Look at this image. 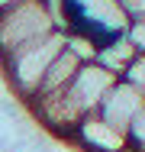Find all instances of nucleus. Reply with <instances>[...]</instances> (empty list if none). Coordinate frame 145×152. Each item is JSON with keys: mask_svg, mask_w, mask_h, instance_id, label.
I'll use <instances>...</instances> for the list:
<instances>
[{"mask_svg": "<svg viewBox=\"0 0 145 152\" xmlns=\"http://www.w3.org/2000/svg\"><path fill=\"white\" fill-rule=\"evenodd\" d=\"M61 49H65V32L52 29L49 36H42V39L23 45L20 52L0 58L3 78H7V84H10V91H13L16 100L26 104V100L36 97L42 78H45V71H49V65L55 61V55L61 52Z\"/></svg>", "mask_w": 145, "mask_h": 152, "instance_id": "nucleus-1", "label": "nucleus"}, {"mask_svg": "<svg viewBox=\"0 0 145 152\" xmlns=\"http://www.w3.org/2000/svg\"><path fill=\"white\" fill-rule=\"evenodd\" d=\"M55 29V16L45 0H20L0 10V58L20 52L23 45L49 36Z\"/></svg>", "mask_w": 145, "mask_h": 152, "instance_id": "nucleus-2", "label": "nucleus"}, {"mask_svg": "<svg viewBox=\"0 0 145 152\" xmlns=\"http://www.w3.org/2000/svg\"><path fill=\"white\" fill-rule=\"evenodd\" d=\"M26 110L49 136L68 139V142H71L78 123L87 117V110L81 107V100L71 94V88H61L55 94H39V97L26 100Z\"/></svg>", "mask_w": 145, "mask_h": 152, "instance_id": "nucleus-3", "label": "nucleus"}, {"mask_svg": "<svg viewBox=\"0 0 145 152\" xmlns=\"http://www.w3.org/2000/svg\"><path fill=\"white\" fill-rule=\"evenodd\" d=\"M65 13H68V29H87L97 39L119 36L129 26L123 0H65Z\"/></svg>", "mask_w": 145, "mask_h": 152, "instance_id": "nucleus-4", "label": "nucleus"}, {"mask_svg": "<svg viewBox=\"0 0 145 152\" xmlns=\"http://www.w3.org/2000/svg\"><path fill=\"white\" fill-rule=\"evenodd\" d=\"M142 110H145V91H139L136 84H129V81H123V78L107 91V97H103L100 107H97V113L107 123H113L116 129H123V133L132 126V120H136Z\"/></svg>", "mask_w": 145, "mask_h": 152, "instance_id": "nucleus-5", "label": "nucleus"}, {"mask_svg": "<svg viewBox=\"0 0 145 152\" xmlns=\"http://www.w3.org/2000/svg\"><path fill=\"white\" fill-rule=\"evenodd\" d=\"M71 142L81 146L84 152H132L129 149V136L123 129H116L113 123H107L97 110L87 113L84 120L78 123Z\"/></svg>", "mask_w": 145, "mask_h": 152, "instance_id": "nucleus-6", "label": "nucleus"}, {"mask_svg": "<svg viewBox=\"0 0 145 152\" xmlns=\"http://www.w3.org/2000/svg\"><path fill=\"white\" fill-rule=\"evenodd\" d=\"M116 81V75H110L103 65H97V61H87V65H81L78 68V75H74V81L68 84L71 88V94L81 100V107H84L87 113H94L97 107H100V100L107 97V91L113 88Z\"/></svg>", "mask_w": 145, "mask_h": 152, "instance_id": "nucleus-7", "label": "nucleus"}, {"mask_svg": "<svg viewBox=\"0 0 145 152\" xmlns=\"http://www.w3.org/2000/svg\"><path fill=\"white\" fill-rule=\"evenodd\" d=\"M139 52H136V45L126 39V32H119V36H110V39H103L100 42V49H97V65H103L110 75L116 78H123L126 75V68L132 65Z\"/></svg>", "mask_w": 145, "mask_h": 152, "instance_id": "nucleus-8", "label": "nucleus"}, {"mask_svg": "<svg viewBox=\"0 0 145 152\" xmlns=\"http://www.w3.org/2000/svg\"><path fill=\"white\" fill-rule=\"evenodd\" d=\"M78 68H81V61L74 58L68 49H61L55 55V61L49 65V71H45V78H42L36 97H39V94H55V91H61V88H68V84L74 81V75H78Z\"/></svg>", "mask_w": 145, "mask_h": 152, "instance_id": "nucleus-9", "label": "nucleus"}, {"mask_svg": "<svg viewBox=\"0 0 145 152\" xmlns=\"http://www.w3.org/2000/svg\"><path fill=\"white\" fill-rule=\"evenodd\" d=\"M100 42H103V39H97L94 32H87V29H68V32H65V49L81 61V65L97 61V49H100Z\"/></svg>", "mask_w": 145, "mask_h": 152, "instance_id": "nucleus-10", "label": "nucleus"}, {"mask_svg": "<svg viewBox=\"0 0 145 152\" xmlns=\"http://www.w3.org/2000/svg\"><path fill=\"white\" fill-rule=\"evenodd\" d=\"M126 39L136 45V52H139V55H145V13H142V16H129Z\"/></svg>", "mask_w": 145, "mask_h": 152, "instance_id": "nucleus-11", "label": "nucleus"}, {"mask_svg": "<svg viewBox=\"0 0 145 152\" xmlns=\"http://www.w3.org/2000/svg\"><path fill=\"white\" fill-rule=\"evenodd\" d=\"M126 136H129V149L132 152H145V110L132 120V126L126 129Z\"/></svg>", "mask_w": 145, "mask_h": 152, "instance_id": "nucleus-12", "label": "nucleus"}, {"mask_svg": "<svg viewBox=\"0 0 145 152\" xmlns=\"http://www.w3.org/2000/svg\"><path fill=\"white\" fill-rule=\"evenodd\" d=\"M123 81H129V84H136L139 91H145V55H136L132 65L126 68V75H123Z\"/></svg>", "mask_w": 145, "mask_h": 152, "instance_id": "nucleus-13", "label": "nucleus"}, {"mask_svg": "<svg viewBox=\"0 0 145 152\" xmlns=\"http://www.w3.org/2000/svg\"><path fill=\"white\" fill-rule=\"evenodd\" d=\"M123 10L129 16H142L145 13V0H123Z\"/></svg>", "mask_w": 145, "mask_h": 152, "instance_id": "nucleus-14", "label": "nucleus"}, {"mask_svg": "<svg viewBox=\"0 0 145 152\" xmlns=\"http://www.w3.org/2000/svg\"><path fill=\"white\" fill-rule=\"evenodd\" d=\"M13 3H20V0H0V10H7V7H13Z\"/></svg>", "mask_w": 145, "mask_h": 152, "instance_id": "nucleus-15", "label": "nucleus"}]
</instances>
